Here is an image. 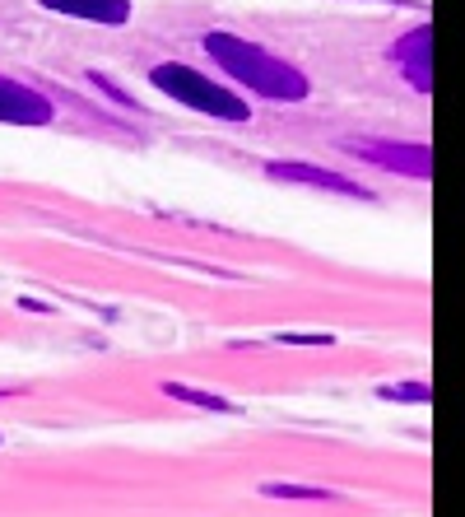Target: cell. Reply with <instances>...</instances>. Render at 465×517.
<instances>
[{"label": "cell", "instance_id": "30bf717a", "mask_svg": "<svg viewBox=\"0 0 465 517\" xmlns=\"http://www.w3.org/2000/svg\"><path fill=\"white\" fill-rule=\"evenodd\" d=\"M377 396H386V401H428V387L424 382H391Z\"/></svg>", "mask_w": 465, "mask_h": 517}, {"label": "cell", "instance_id": "3957f363", "mask_svg": "<svg viewBox=\"0 0 465 517\" xmlns=\"http://www.w3.org/2000/svg\"><path fill=\"white\" fill-rule=\"evenodd\" d=\"M345 154L363 159V164L382 168V173H396V177H410V182H428L433 173V150L424 140H386V136H349L340 145Z\"/></svg>", "mask_w": 465, "mask_h": 517}, {"label": "cell", "instance_id": "277c9868", "mask_svg": "<svg viewBox=\"0 0 465 517\" xmlns=\"http://www.w3.org/2000/svg\"><path fill=\"white\" fill-rule=\"evenodd\" d=\"M56 103L47 89H38L33 80L5 75L0 70V126H52Z\"/></svg>", "mask_w": 465, "mask_h": 517}, {"label": "cell", "instance_id": "8992f818", "mask_svg": "<svg viewBox=\"0 0 465 517\" xmlns=\"http://www.w3.org/2000/svg\"><path fill=\"white\" fill-rule=\"evenodd\" d=\"M428 47H433V28L419 24L410 28V33H400L396 42H391V61H396V70L405 75V80L414 84V94H428L433 89V70H428Z\"/></svg>", "mask_w": 465, "mask_h": 517}, {"label": "cell", "instance_id": "7c38bea8", "mask_svg": "<svg viewBox=\"0 0 465 517\" xmlns=\"http://www.w3.org/2000/svg\"><path fill=\"white\" fill-rule=\"evenodd\" d=\"M396 5H405V0H396Z\"/></svg>", "mask_w": 465, "mask_h": 517}, {"label": "cell", "instance_id": "4fadbf2b", "mask_svg": "<svg viewBox=\"0 0 465 517\" xmlns=\"http://www.w3.org/2000/svg\"><path fill=\"white\" fill-rule=\"evenodd\" d=\"M0 443H5V438H0Z\"/></svg>", "mask_w": 465, "mask_h": 517}, {"label": "cell", "instance_id": "8fae6325", "mask_svg": "<svg viewBox=\"0 0 465 517\" xmlns=\"http://www.w3.org/2000/svg\"><path fill=\"white\" fill-rule=\"evenodd\" d=\"M89 80H93V84H98V89H103V94H107V98H117L121 108H131V112H140V103H135V98H131V94H126V89H121V84H117V80H107V75H98V70H89Z\"/></svg>", "mask_w": 465, "mask_h": 517}, {"label": "cell", "instance_id": "52a82bcc", "mask_svg": "<svg viewBox=\"0 0 465 517\" xmlns=\"http://www.w3.org/2000/svg\"><path fill=\"white\" fill-rule=\"evenodd\" d=\"M38 5L66 19H84V24H131V0H38Z\"/></svg>", "mask_w": 465, "mask_h": 517}, {"label": "cell", "instance_id": "6da1fadb", "mask_svg": "<svg viewBox=\"0 0 465 517\" xmlns=\"http://www.w3.org/2000/svg\"><path fill=\"white\" fill-rule=\"evenodd\" d=\"M200 47L214 61V70H224V84H233L242 98H266V103H303L312 94V80L303 70L275 56L261 42H247L238 33H224V28H205L200 33Z\"/></svg>", "mask_w": 465, "mask_h": 517}, {"label": "cell", "instance_id": "5b68a950", "mask_svg": "<svg viewBox=\"0 0 465 517\" xmlns=\"http://www.w3.org/2000/svg\"><path fill=\"white\" fill-rule=\"evenodd\" d=\"M266 177L275 182H298V187H317V191H335V196H354V201H372V187L354 182L345 173H331L321 164H298V159H270Z\"/></svg>", "mask_w": 465, "mask_h": 517}, {"label": "cell", "instance_id": "7a4b0ae2", "mask_svg": "<svg viewBox=\"0 0 465 517\" xmlns=\"http://www.w3.org/2000/svg\"><path fill=\"white\" fill-rule=\"evenodd\" d=\"M149 84H154L163 98H173L182 108L200 112V117H214V122H228V126L252 122V103H247L233 84L214 80L210 70H196V66H186V61H159V66H149Z\"/></svg>", "mask_w": 465, "mask_h": 517}, {"label": "cell", "instance_id": "ba28073f", "mask_svg": "<svg viewBox=\"0 0 465 517\" xmlns=\"http://www.w3.org/2000/svg\"><path fill=\"white\" fill-rule=\"evenodd\" d=\"M261 499H284V504H335V490H321V485H284V480H270V485H261Z\"/></svg>", "mask_w": 465, "mask_h": 517}, {"label": "cell", "instance_id": "9c48e42d", "mask_svg": "<svg viewBox=\"0 0 465 517\" xmlns=\"http://www.w3.org/2000/svg\"><path fill=\"white\" fill-rule=\"evenodd\" d=\"M159 392L173 396V401H186V406H200V410H233V401H228V396L200 392V387H186V382H163Z\"/></svg>", "mask_w": 465, "mask_h": 517}]
</instances>
